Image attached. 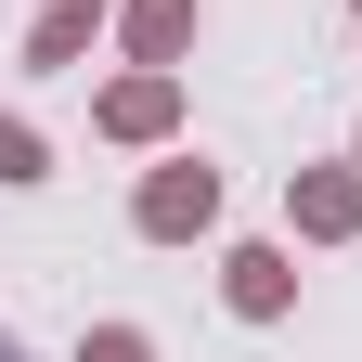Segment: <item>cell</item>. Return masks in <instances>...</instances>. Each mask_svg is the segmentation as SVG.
Here are the masks:
<instances>
[{"mask_svg":"<svg viewBox=\"0 0 362 362\" xmlns=\"http://www.w3.org/2000/svg\"><path fill=\"white\" fill-rule=\"evenodd\" d=\"M129 220H143L156 246H194L207 220H220V168H207V156H168V168H143V194H129Z\"/></svg>","mask_w":362,"mask_h":362,"instance_id":"6da1fadb","label":"cell"},{"mask_svg":"<svg viewBox=\"0 0 362 362\" xmlns=\"http://www.w3.org/2000/svg\"><path fill=\"white\" fill-rule=\"evenodd\" d=\"M90 129H104V143H168L181 129V65H129L104 104H90Z\"/></svg>","mask_w":362,"mask_h":362,"instance_id":"7a4b0ae2","label":"cell"},{"mask_svg":"<svg viewBox=\"0 0 362 362\" xmlns=\"http://www.w3.org/2000/svg\"><path fill=\"white\" fill-rule=\"evenodd\" d=\"M285 220L310 246H349L362 233V168H285Z\"/></svg>","mask_w":362,"mask_h":362,"instance_id":"3957f363","label":"cell"},{"mask_svg":"<svg viewBox=\"0 0 362 362\" xmlns=\"http://www.w3.org/2000/svg\"><path fill=\"white\" fill-rule=\"evenodd\" d=\"M220 298H233L246 324H285V310H298V259L285 246H233V259H220Z\"/></svg>","mask_w":362,"mask_h":362,"instance_id":"277c9868","label":"cell"},{"mask_svg":"<svg viewBox=\"0 0 362 362\" xmlns=\"http://www.w3.org/2000/svg\"><path fill=\"white\" fill-rule=\"evenodd\" d=\"M117 39H129V65H181L194 52V0H117Z\"/></svg>","mask_w":362,"mask_h":362,"instance_id":"5b68a950","label":"cell"},{"mask_svg":"<svg viewBox=\"0 0 362 362\" xmlns=\"http://www.w3.org/2000/svg\"><path fill=\"white\" fill-rule=\"evenodd\" d=\"M104 13H117V0H39V26H26V65H78Z\"/></svg>","mask_w":362,"mask_h":362,"instance_id":"8992f818","label":"cell"},{"mask_svg":"<svg viewBox=\"0 0 362 362\" xmlns=\"http://www.w3.org/2000/svg\"><path fill=\"white\" fill-rule=\"evenodd\" d=\"M26 181H52V143H39V129L0 104V194H26Z\"/></svg>","mask_w":362,"mask_h":362,"instance_id":"52a82bcc","label":"cell"},{"mask_svg":"<svg viewBox=\"0 0 362 362\" xmlns=\"http://www.w3.org/2000/svg\"><path fill=\"white\" fill-rule=\"evenodd\" d=\"M78 362H156V337H143V324H90Z\"/></svg>","mask_w":362,"mask_h":362,"instance_id":"ba28073f","label":"cell"},{"mask_svg":"<svg viewBox=\"0 0 362 362\" xmlns=\"http://www.w3.org/2000/svg\"><path fill=\"white\" fill-rule=\"evenodd\" d=\"M349 26H362V0H349Z\"/></svg>","mask_w":362,"mask_h":362,"instance_id":"9c48e42d","label":"cell"}]
</instances>
